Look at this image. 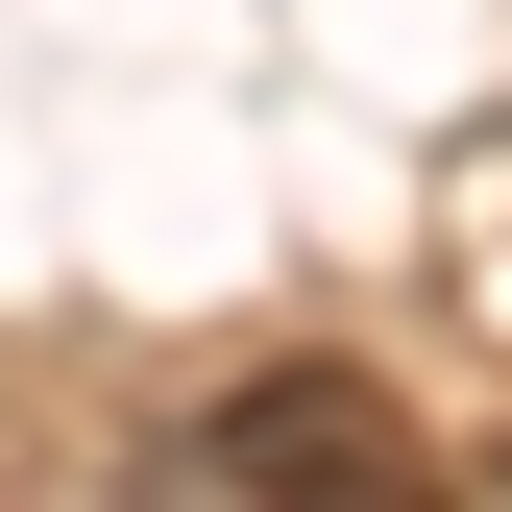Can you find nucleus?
I'll return each instance as SVG.
<instances>
[{
    "label": "nucleus",
    "mask_w": 512,
    "mask_h": 512,
    "mask_svg": "<svg viewBox=\"0 0 512 512\" xmlns=\"http://www.w3.org/2000/svg\"><path fill=\"white\" fill-rule=\"evenodd\" d=\"M171 488H342V512H391L415 488V415L366 391V366H244V391L171 415Z\"/></svg>",
    "instance_id": "nucleus-1"
}]
</instances>
